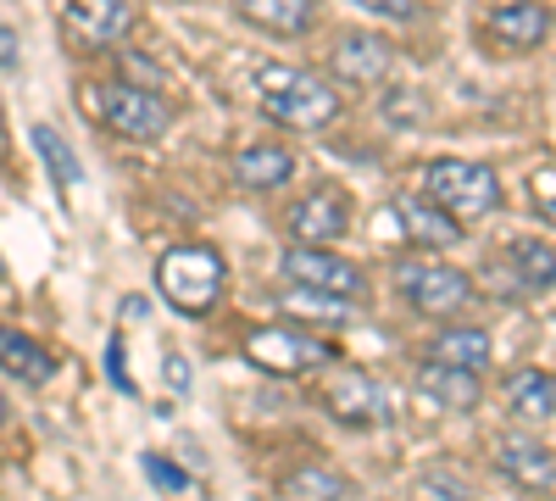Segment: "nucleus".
Listing matches in <instances>:
<instances>
[{
    "label": "nucleus",
    "mask_w": 556,
    "mask_h": 501,
    "mask_svg": "<svg viewBox=\"0 0 556 501\" xmlns=\"http://www.w3.org/2000/svg\"><path fill=\"white\" fill-rule=\"evenodd\" d=\"M256 101H262V112L278 128H295V134H312V128L340 117V89L323 78V73L290 67V62L256 67Z\"/></svg>",
    "instance_id": "obj_1"
},
{
    "label": "nucleus",
    "mask_w": 556,
    "mask_h": 501,
    "mask_svg": "<svg viewBox=\"0 0 556 501\" xmlns=\"http://www.w3.org/2000/svg\"><path fill=\"white\" fill-rule=\"evenodd\" d=\"M228 290V262L212 246H167L156 262V296L184 312V317H206Z\"/></svg>",
    "instance_id": "obj_2"
},
{
    "label": "nucleus",
    "mask_w": 556,
    "mask_h": 501,
    "mask_svg": "<svg viewBox=\"0 0 556 501\" xmlns=\"http://www.w3.org/2000/svg\"><path fill=\"white\" fill-rule=\"evenodd\" d=\"M424 196H429L434 206H445L462 229H468V223L495 217L501 201H506L501 173H495L490 162H468V156H440V162H429V167H424Z\"/></svg>",
    "instance_id": "obj_3"
},
{
    "label": "nucleus",
    "mask_w": 556,
    "mask_h": 501,
    "mask_svg": "<svg viewBox=\"0 0 556 501\" xmlns=\"http://www.w3.org/2000/svg\"><path fill=\"white\" fill-rule=\"evenodd\" d=\"M390 279H395L401 301H406L417 317H434V324H451V317H462V312L473 306V296H479V285L468 279V273L451 267V262H434V256H401Z\"/></svg>",
    "instance_id": "obj_4"
},
{
    "label": "nucleus",
    "mask_w": 556,
    "mask_h": 501,
    "mask_svg": "<svg viewBox=\"0 0 556 501\" xmlns=\"http://www.w3.org/2000/svg\"><path fill=\"white\" fill-rule=\"evenodd\" d=\"M245 362L273 379H301L312 368H334V346L306 324H262L245 335Z\"/></svg>",
    "instance_id": "obj_5"
},
{
    "label": "nucleus",
    "mask_w": 556,
    "mask_h": 501,
    "mask_svg": "<svg viewBox=\"0 0 556 501\" xmlns=\"http://www.w3.org/2000/svg\"><path fill=\"white\" fill-rule=\"evenodd\" d=\"M479 279H490L495 296H545L556 290V246L534 235H513L479 267Z\"/></svg>",
    "instance_id": "obj_6"
},
{
    "label": "nucleus",
    "mask_w": 556,
    "mask_h": 501,
    "mask_svg": "<svg viewBox=\"0 0 556 501\" xmlns=\"http://www.w3.org/2000/svg\"><path fill=\"white\" fill-rule=\"evenodd\" d=\"M101 123L112 134H123V140H162L173 112H167V101L156 96V89L134 84V78H117V84L101 89Z\"/></svg>",
    "instance_id": "obj_7"
},
{
    "label": "nucleus",
    "mask_w": 556,
    "mask_h": 501,
    "mask_svg": "<svg viewBox=\"0 0 556 501\" xmlns=\"http://www.w3.org/2000/svg\"><path fill=\"white\" fill-rule=\"evenodd\" d=\"M323 406H329L345 429H379V424L395 418L390 390L362 368H334L329 379H323Z\"/></svg>",
    "instance_id": "obj_8"
},
{
    "label": "nucleus",
    "mask_w": 556,
    "mask_h": 501,
    "mask_svg": "<svg viewBox=\"0 0 556 501\" xmlns=\"http://www.w3.org/2000/svg\"><path fill=\"white\" fill-rule=\"evenodd\" d=\"M278 273L306 290H329V296H351V301L367 296V273L356 262H345L334 246H295V251H285Z\"/></svg>",
    "instance_id": "obj_9"
},
{
    "label": "nucleus",
    "mask_w": 556,
    "mask_h": 501,
    "mask_svg": "<svg viewBox=\"0 0 556 501\" xmlns=\"http://www.w3.org/2000/svg\"><path fill=\"white\" fill-rule=\"evenodd\" d=\"M390 67H395V45L379 39L374 28H345V34H334V45H329V73H334L340 84H351V89L384 84Z\"/></svg>",
    "instance_id": "obj_10"
},
{
    "label": "nucleus",
    "mask_w": 556,
    "mask_h": 501,
    "mask_svg": "<svg viewBox=\"0 0 556 501\" xmlns=\"http://www.w3.org/2000/svg\"><path fill=\"white\" fill-rule=\"evenodd\" d=\"M345 229H351V196L340 185H317L290 206V235L301 246H334L345 240Z\"/></svg>",
    "instance_id": "obj_11"
},
{
    "label": "nucleus",
    "mask_w": 556,
    "mask_h": 501,
    "mask_svg": "<svg viewBox=\"0 0 556 501\" xmlns=\"http://www.w3.org/2000/svg\"><path fill=\"white\" fill-rule=\"evenodd\" d=\"M495 468H501V479H513V485L529 490V496H551V490H556V451L540 446V440L501 435V440H495Z\"/></svg>",
    "instance_id": "obj_12"
},
{
    "label": "nucleus",
    "mask_w": 556,
    "mask_h": 501,
    "mask_svg": "<svg viewBox=\"0 0 556 501\" xmlns=\"http://www.w3.org/2000/svg\"><path fill=\"white\" fill-rule=\"evenodd\" d=\"M67 28L89 51H112L134 34V7L128 0H67Z\"/></svg>",
    "instance_id": "obj_13"
},
{
    "label": "nucleus",
    "mask_w": 556,
    "mask_h": 501,
    "mask_svg": "<svg viewBox=\"0 0 556 501\" xmlns=\"http://www.w3.org/2000/svg\"><path fill=\"white\" fill-rule=\"evenodd\" d=\"M484 34H490V45H501V51H540V45L551 39V12L540 7V0H506V7H495L484 17Z\"/></svg>",
    "instance_id": "obj_14"
},
{
    "label": "nucleus",
    "mask_w": 556,
    "mask_h": 501,
    "mask_svg": "<svg viewBox=\"0 0 556 501\" xmlns=\"http://www.w3.org/2000/svg\"><path fill=\"white\" fill-rule=\"evenodd\" d=\"M235 12L267 39H306L323 17V0H235Z\"/></svg>",
    "instance_id": "obj_15"
},
{
    "label": "nucleus",
    "mask_w": 556,
    "mask_h": 501,
    "mask_svg": "<svg viewBox=\"0 0 556 501\" xmlns=\"http://www.w3.org/2000/svg\"><path fill=\"white\" fill-rule=\"evenodd\" d=\"M490 356H495L490 329H479V324H456V317H451V329H440V335L424 346V362H445V368H473V374L490 368Z\"/></svg>",
    "instance_id": "obj_16"
},
{
    "label": "nucleus",
    "mask_w": 556,
    "mask_h": 501,
    "mask_svg": "<svg viewBox=\"0 0 556 501\" xmlns=\"http://www.w3.org/2000/svg\"><path fill=\"white\" fill-rule=\"evenodd\" d=\"M417 390H424L434 406L445 413H473L479 396H484V379L473 368H445V362H424L417 368Z\"/></svg>",
    "instance_id": "obj_17"
},
{
    "label": "nucleus",
    "mask_w": 556,
    "mask_h": 501,
    "mask_svg": "<svg viewBox=\"0 0 556 501\" xmlns=\"http://www.w3.org/2000/svg\"><path fill=\"white\" fill-rule=\"evenodd\" d=\"M395 217H401L406 240H417V246L445 251V246H456V240H462V223H456L445 206H434L429 196H395Z\"/></svg>",
    "instance_id": "obj_18"
},
{
    "label": "nucleus",
    "mask_w": 556,
    "mask_h": 501,
    "mask_svg": "<svg viewBox=\"0 0 556 501\" xmlns=\"http://www.w3.org/2000/svg\"><path fill=\"white\" fill-rule=\"evenodd\" d=\"M278 306L290 312V324H317V329H345L351 317H356V301H351V296L306 290V285H290V290H278Z\"/></svg>",
    "instance_id": "obj_19"
},
{
    "label": "nucleus",
    "mask_w": 556,
    "mask_h": 501,
    "mask_svg": "<svg viewBox=\"0 0 556 501\" xmlns=\"http://www.w3.org/2000/svg\"><path fill=\"white\" fill-rule=\"evenodd\" d=\"M501 396H506V406H513V418H523V424H551L556 418V379L545 368L506 374Z\"/></svg>",
    "instance_id": "obj_20"
},
{
    "label": "nucleus",
    "mask_w": 556,
    "mask_h": 501,
    "mask_svg": "<svg viewBox=\"0 0 556 501\" xmlns=\"http://www.w3.org/2000/svg\"><path fill=\"white\" fill-rule=\"evenodd\" d=\"M0 374H12V379H23V385H51L56 356L45 351L39 340H28L23 329L0 324Z\"/></svg>",
    "instance_id": "obj_21"
},
{
    "label": "nucleus",
    "mask_w": 556,
    "mask_h": 501,
    "mask_svg": "<svg viewBox=\"0 0 556 501\" xmlns=\"http://www.w3.org/2000/svg\"><path fill=\"white\" fill-rule=\"evenodd\" d=\"M235 178L245 190H285L290 178H295V156L285 151V146H245V151H235Z\"/></svg>",
    "instance_id": "obj_22"
},
{
    "label": "nucleus",
    "mask_w": 556,
    "mask_h": 501,
    "mask_svg": "<svg viewBox=\"0 0 556 501\" xmlns=\"http://www.w3.org/2000/svg\"><path fill=\"white\" fill-rule=\"evenodd\" d=\"M34 151H39V162H45V173H51V185L56 190H73V185H84V167H78V156L67 151V140L51 128V123H34Z\"/></svg>",
    "instance_id": "obj_23"
},
{
    "label": "nucleus",
    "mask_w": 556,
    "mask_h": 501,
    "mask_svg": "<svg viewBox=\"0 0 556 501\" xmlns=\"http://www.w3.org/2000/svg\"><path fill=\"white\" fill-rule=\"evenodd\" d=\"M340 496H345V479L329 463H301L285 479V501H340Z\"/></svg>",
    "instance_id": "obj_24"
},
{
    "label": "nucleus",
    "mask_w": 556,
    "mask_h": 501,
    "mask_svg": "<svg viewBox=\"0 0 556 501\" xmlns=\"http://www.w3.org/2000/svg\"><path fill=\"white\" fill-rule=\"evenodd\" d=\"M384 117H390L395 128H412V123H424V117H429V101H424V89H390V107H384Z\"/></svg>",
    "instance_id": "obj_25"
},
{
    "label": "nucleus",
    "mask_w": 556,
    "mask_h": 501,
    "mask_svg": "<svg viewBox=\"0 0 556 501\" xmlns=\"http://www.w3.org/2000/svg\"><path fill=\"white\" fill-rule=\"evenodd\" d=\"M351 7H362L367 17H384V23H417L424 17V0H351Z\"/></svg>",
    "instance_id": "obj_26"
},
{
    "label": "nucleus",
    "mask_w": 556,
    "mask_h": 501,
    "mask_svg": "<svg viewBox=\"0 0 556 501\" xmlns=\"http://www.w3.org/2000/svg\"><path fill=\"white\" fill-rule=\"evenodd\" d=\"M146 479L156 485V490H190V474H184V468H173L167 458H156V451H151V458H146Z\"/></svg>",
    "instance_id": "obj_27"
},
{
    "label": "nucleus",
    "mask_w": 556,
    "mask_h": 501,
    "mask_svg": "<svg viewBox=\"0 0 556 501\" xmlns=\"http://www.w3.org/2000/svg\"><path fill=\"white\" fill-rule=\"evenodd\" d=\"M106 379L123 390V396H134L139 385H134V374H128V356H123V335H112V346H106Z\"/></svg>",
    "instance_id": "obj_28"
},
{
    "label": "nucleus",
    "mask_w": 556,
    "mask_h": 501,
    "mask_svg": "<svg viewBox=\"0 0 556 501\" xmlns=\"http://www.w3.org/2000/svg\"><path fill=\"white\" fill-rule=\"evenodd\" d=\"M534 196H540V201H534V206H540V217H545V223H556V173H551V167H540V173H534Z\"/></svg>",
    "instance_id": "obj_29"
},
{
    "label": "nucleus",
    "mask_w": 556,
    "mask_h": 501,
    "mask_svg": "<svg viewBox=\"0 0 556 501\" xmlns=\"http://www.w3.org/2000/svg\"><path fill=\"white\" fill-rule=\"evenodd\" d=\"M17 57H23V45H17L12 23H0V73H7V67H17Z\"/></svg>",
    "instance_id": "obj_30"
},
{
    "label": "nucleus",
    "mask_w": 556,
    "mask_h": 501,
    "mask_svg": "<svg viewBox=\"0 0 556 501\" xmlns=\"http://www.w3.org/2000/svg\"><path fill=\"white\" fill-rule=\"evenodd\" d=\"M167 385L184 396V390H190V362H184V356H167Z\"/></svg>",
    "instance_id": "obj_31"
},
{
    "label": "nucleus",
    "mask_w": 556,
    "mask_h": 501,
    "mask_svg": "<svg viewBox=\"0 0 556 501\" xmlns=\"http://www.w3.org/2000/svg\"><path fill=\"white\" fill-rule=\"evenodd\" d=\"M0 273H7V262H0Z\"/></svg>",
    "instance_id": "obj_32"
}]
</instances>
